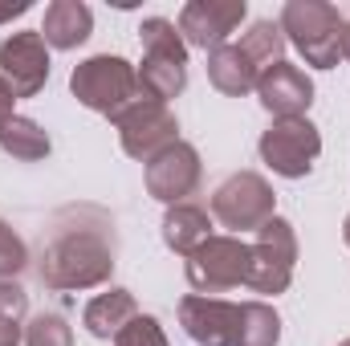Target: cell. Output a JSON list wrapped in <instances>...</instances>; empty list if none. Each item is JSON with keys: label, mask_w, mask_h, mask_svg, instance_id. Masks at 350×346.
Listing matches in <instances>:
<instances>
[{"label": "cell", "mask_w": 350, "mask_h": 346, "mask_svg": "<svg viewBox=\"0 0 350 346\" xmlns=\"http://www.w3.org/2000/svg\"><path fill=\"white\" fill-rule=\"evenodd\" d=\"M114 273V220L98 208H66L41 253L37 277L49 289H94Z\"/></svg>", "instance_id": "6da1fadb"}, {"label": "cell", "mask_w": 350, "mask_h": 346, "mask_svg": "<svg viewBox=\"0 0 350 346\" xmlns=\"http://www.w3.org/2000/svg\"><path fill=\"white\" fill-rule=\"evenodd\" d=\"M285 41L314 70H334L342 62V16L326 0H289L277 16Z\"/></svg>", "instance_id": "7a4b0ae2"}, {"label": "cell", "mask_w": 350, "mask_h": 346, "mask_svg": "<svg viewBox=\"0 0 350 346\" xmlns=\"http://www.w3.org/2000/svg\"><path fill=\"white\" fill-rule=\"evenodd\" d=\"M70 94L86 110L106 114V118H114L135 98H143L139 94V70L118 53H94L86 62H78L74 74H70Z\"/></svg>", "instance_id": "3957f363"}, {"label": "cell", "mask_w": 350, "mask_h": 346, "mask_svg": "<svg viewBox=\"0 0 350 346\" xmlns=\"http://www.w3.org/2000/svg\"><path fill=\"white\" fill-rule=\"evenodd\" d=\"M293 265H297V232L285 216H273L257 228V241L249 245V269H245V285L253 293H285L293 281Z\"/></svg>", "instance_id": "277c9868"}, {"label": "cell", "mask_w": 350, "mask_h": 346, "mask_svg": "<svg viewBox=\"0 0 350 346\" xmlns=\"http://www.w3.org/2000/svg\"><path fill=\"white\" fill-rule=\"evenodd\" d=\"M261 163L281 179H301L314 172V159L322 151V135L310 118H273L257 143Z\"/></svg>", "instance_id": "5b68a950"}, {"label": "cell", "mask_w": 350, "mask_h": 346, "mask_svg": "<svg viewBox=\"0 0 350 346\" xmlns=\"http://www.w3.org/2000/svg\"><path fill=\"white\" fill-rule=\"evenodd\" d=\"M277 196L269 187V179L257 172H237L228 175L216 191H212V216L224 224V228H237V232H257L265 220H273Z\"/></svg>", "instance_id": "8992f818"}, {"label": "cell", "mask_w": 350, "mask_h": 346, "mask_svg": "<svg viewBox=\"0 0 350 346\" xmlns=\"http://www.w3.org/2000/svg\"><path fill=\"white\" fill-rule=\"evenodd\" d=\"M114 131H118V143L131 159H143L151 163L159 151H167L172 143H179V122L163 102H151V98H135L126 110L114 114Z\"/></svg>", "instance_id": "52a82bcc"}, {"label": "cell", "mask_w": 350, "mask_h": 346, "mask_svg": "<svg viewBox=\"0 0 350 346\" xmlns=\"http://www.w3.org/2000/svg\"><path fill=\"white\" fill-rule=\"evenodd\" d=\"M245 269H249V245L241 237H208L183 265L187 285L204 297L245 285Z\"/></svg>", "instance_id": "ba28073f"}, {"label": "cell", "mask_w": 350, "mask_h": 346, "mask_svg": "<svg viewBox=\"0 0 350 346\" xmlns=\"http://www.w3.org/2000/svg\"><path fill=\"white\" fill-rule=\"evenodd\" d=\"M147 196L151 200H159V204H187V196L200 187V179H204V163H200V151L191 147V143H172L167 151H159L151 163H147Z\"/></svg>", "instance_id": "9c48e42d"}, {"label": "cell", "mask_w": 350, "mask_h": 346, "mask_svg": "<svg viewBox=\"0 0 350 346\" xmlns=\"http://www.w3.org/2000/svg\"><path fill=\"white\" fill-rule=\"evenodd\" d=\"M245 0H187L179 8V37L183 45H196L204 53L228 45L237 25L245 21Z\"/></svg>", "instance_id": "30bf717a"}, {"label": "cell", "mask_w": 350, "mask_h": 346, "mask_svg": "<svg viewBox=\"0 0 350 346\" xmlns=\"http://www.w3.org/2000/svg\"><path fill=\"white\" fill-rule=\"evenodd\" d=\"M0 78L16 98H33L49 82V45L41 33H12L0 41Z\"/></svg>", "instance_id": "8fae6325"}, {"label": "cell", "mask_w": 350, "mask_h": 346, "mask_svg": "<svg viewBox=\"0 0 350 346\" xmlns=\"http://www.w3.org/2000/svg\"><path fill=\"white\" fill-rule=\"evenodd\" d=\"M237 322H241V306L224 297L187 293L179 302V326L196 346H237Z\"/></svg>", "instance_id": "7c38bea8"}, {"label": "cell", "mask_w": 350, "mask_h": 346, "mask_svg": "<svg viewBox=\"0 0 350 346\" xmlns=\"http://www.w3.org/2000/svg\"><path fill=\"white\" fill-rule=\"evenodd\" d=\"M261 106L273 114V118H306L310 102H314V82L306 70L289 66V62H277L273 70H265L257 78V90Z\"/></svg>", "instance_id": "4fadbf2b"}, {"label": "cell", "mask_w": 350, "mask_h": 346, "mask_svg": "<svg viewBox=\"0 0 350 346\" xmlns=\"http://www.w3.org/2000/svg\"><path fill=\"white\" fill-rule=\"evenodd\" d=\"M37 33L45 37L49 49H78V45H86L90 33H94V12L82 0H53L45 8V21H41Z\"/></svg>", "instance_id": "5bb4252c"}, {"label": "cell", "mask_w": 350, "mask_h": 346, "mask_svg": "<svg viewBox=\"0 0 350 346\" xmlns=\"http://www.w3.org/2000/svg\"><path fill=\"white\" fill-rule=\"evenodd\" d=\"M257 78H261V70L245 57L241 45H220V49L208 53V82L220 90V94L245 98V94L257 90Z\"/></svg>", "instance_id": "9a60e30c"}, {"label": "cell", "mask_w": 350, "mask_h": 346, "mask_svg": "<svg viewBox=\"0 0 350 346\" xmlns=\"http://www.w3.org/2000/svg\"><path fill=\"white\" fill-rule=\"evenodd\" d=\"M212 237V216L200 204H175L163 216V245L175 257H191Z\"/></svg>", "instance_id": "2e32d148"}, {"label": "cell", "mask_w": 350, "mask_h": 346, "mask_svg": "<svg viewBox=\"0 0 350 346\" xmlns=\"http://www.w3.org/2000/svg\"><path fill=\"white\" fill-rule=\"evenodd\" d=\"M135 314H139L135 293H131V289L110 285L106 293H98L94 302H86V310H82V326H86L94 338H114V334L135 318Z\"/></svg>", "instance_id": "e0dca14e"}, {"label": "cell", "mask_w": 350, "mask_h": 346, "mask_svg": "<svg viewBox=\"0 0 350 346\" xmlns=\"http://www.w3.org/2000/svg\"><path fill=\"white\" fill-rule=\"evenodd\" d=\"M49 135H45V127L37 122V118H29V114H12L8 122H0V151L4 155H12V159H21V163H37V159H45L49 155Z\"/></svg>", "instance_id": "ac0fdd59"}, {"label": "cell", "mask_w": 350, "mask_h": 346, "mask_svg": "<svg viewBox=\"0 0 350 346\" xmlns=\"http://www.w3.org/2000/svg\"><path fill=\"white\" fill-rule=\"evenodd\" d=\"M139 70V94L151 102H172L187 86V62H172V57H143Z\"/></svg>", "instance_id": "d6986e66"}, {"label": "cell", "mask_w": 350, "mask_h": 346, "mask_svg": "<svg viewBox=\"0 0 350 346\" xmlns=\"http://www.w3.org/2000/svg\"><path fill=\"white\" fill-rule=\"evenodd\" d=\"M285 33H281V25L277 21H253L249 25V33L241 37V49H245V57L257 66V70H273L277 62H285Z\"/></svg>", "instance_id": "ffe728a7"}, {"label": "cell", "mask_w": 350, "mask_h": 346, "mask_svg": "<svg viewBox=\"0 0 350 346\" xmlns=\"http://www.w3.org/2000/svg\"><path fill=\"white\" fill-rule=\"evenodd\" d=\"M281 343V314L265 302H245L237 322V346H277Z\"/></svg>", "instance_id": "44dd1931"}, {"label": "cell", "mask_w": 350, "mask_h": 346, "mask_svg": "<svg viewBox=\"0 0 350 346\" xmlns=\"http://www.w3.org/2000/svg\"><path fill=\"white\" fill-rule=\"evenodd\" d=\"M139 41H143V57H172V62H187V45L179 37V25L167 16H147L139 25Z\"/></svg>", "instance_id": "7402d4cb"}, {"label": "cell", "mask_w": 350, "mask_h": 346, "mask_svg": "<svg viewBox=\"0 0 350 346\" xmlns=\"http://www.w3.org/2000/svg\"><path fill=\"white\" fill-rule=\"evenodd\" d=\"M25 346H74V330H70V322L62 314L41 310L25 326Z\"/></svg>", "instance_id": "603a6c76"}, {"label": "cell", "mask_w": 350, "mask_h": 346, "mask_svg": "<svg viewBox=\"0 0 350 346\" xmlns=\"http://www.w3.org/2000/svg\"><path fill=\"white\" fill-rule=\"evenodd\" d=\"M114 346H172V343H167L159 318H151V314H135V318L114 334Z\"/></svg>", "instance_id": "cb8c5ba5"}, {"label": "cell", "mask_w": 350, "mask_h": 346, "mask_svg": "<svg viewBox=\"0 0 350 346\" xmlns=\"http://www.w3.org/2000/svg\"><path fill=\"white\" fill-rule=\"evenodd\" d=\"M25 265H29V249H25L21 232L8 220H0V277H16Z\"/></svg>", "instance_id": "d4e9b609"}, {"label": "cell", "mask_w": 350, "mask_h": 346, "mask_svg": "<svg viewBox=\"0 0 350 346\" xmlns=\"http://www.w3.org/2000/svg\"><path fill=\"white\" fill-rule=\"evenodd\" d=\"M25 310H29V297H25V289H21L12 277H0V318H12V322H21V318H25Z\"/></svg>", "instance_id": "484cf974"}, {"label": "cell", "mask_w": 350, "mask_h": 346, "mask_svg": "<svg viewBox=\"0 0 350 346\" xmlns=\"http://www.w3.org/2000/svg\"><path fill=\"white\" fill-rule=\"evenodd\" d=\"M25 343V334H21V322H12V318H0V346H21Z\"/></svg>", "instance_id": "4316f807"}, {"label": "cell", "mask_w": 350, "mask_h": 346, "mask_svg": "<svg viewBox=\"0 0 350 346\" xmlns=\"http://www.w3.org/2000/svg\"><path fill=\"white\" fill-rule=\"evenodd\" d=\"M12 102H16V94H12V86H8L4 78H0V122H8V118L16 114V110H12Z\"/></svg>", "instance_id": "83f0119b"}, {"label": "cell", "mask_w": 350, "mask_h": 346, "mask_svg": "<svg viewBox=\"0 0 350 346\" xmlns=\"http://www.w3.org/2000/svg\"><path fill=\"white\" fill-rule=\"evenodd\" d=\"M29 12V0H16V4H0V25L12 21V16H25Z\"/></svg>", "instance_id": "f1b7e54d"}, {"label": "cell", "mask_w": 350, "mask_h": 346, "mask_svg": "<svg viewBox=\"0 0 350 346\" xmlns=\"http://www.w3.org/2000/svg\"><path fill=\"white\" fill-rule=\"evenodd\" d=\"M342 57L350 62V21H342Z\"/></svg>", "instance_id": "f546056e"}, {"label": "cell", "mask_w": 350, "mask_h": 346, "mask_svg": "<svg viewBox=\"0 0 350 346\" xmlns=\"http://www.w3.org/2000/svg\"><path fill=\"white\" fill-rule=\"evenodd\" d=\"M342 241H347V249H350V216H347V224H342Z\"/></svg>", "instance_id": "4dcf8cb0"}, {"label": "cell", "mask_w": 350, "mask_h": 346, "mask_svg": "<svg viewBox=\"0 0 350 346\" xmlns=\"http://www.w3.org/2000/svg\"><path fill=\"white\" fill-rule=\"evenodd\" d=\"M338 346H350V338H342V343H338Z\"/></svg>", "instance_id": "1f68e13d"}]
</instances>
